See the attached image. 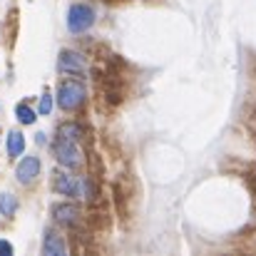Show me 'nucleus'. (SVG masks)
Instances as JSON below:
<instances>
[{
	"instance_id": "20e7f679",
	"label": "nucleus",
	"mask_w": 256,
	"mask_h": 256,
	"mask_svg": "<svg viewBox=\"0 0 256 256\" xmlns=\"http://www.w3.org/2000/svg\"><path fill=\"white\" fill-rule=\"evenodd\" d=\"M55 189L60 194H65V196H82L87 192L85 182L78 179V176H72V174H58L55 176Z\"/></svg>"
},
{
	"instance_id": "f257e3e1",
	"label": "nucleus",
	"mask_w": 256,
	"mask_h": 256,
	"mask_svg": "<svg viewBox=\"0 0 256 256\" xmlns=\"http://www.w3.org/2000/svg\"><path fill=\"white\" fill-rule=\"evenodd\" d=\"M82 102H85V85L82 82H78V80H62L58 85V104H60V110L72 112Z\"/></svg>"
},
{
	"instance_id": "f8f14e48",
	"label": "nucleus",
	"mask_w": 256,
	"mask_h": 256,
	"mask_svg": "<svg viewBox=\"0 0 256 256\" xmlns=\"http://www.w3.org/2000/svg\"><path fill=\"white\" fill-rule=\"evenodd\" d=\"M15 114H18V120H20L22 124H32V122H35V112H32L28 104H18V107H15Z\"/></svg>"
},
{
	"instance_id": "423d86ee",
	"label": "nucleus",
	"mask_w": 256,
	"mask_h": 256,
	"mask_svg": "<svg viewBox=\"0 0 256 256\" xmlns=\"http://www.w3.org/2000/svg\"><path fill=\"white\" fill-rule=\"evenodd\" d=\"M40 160L38 157H25L20 164H18V170H15V176H18V182L20 184H30L38 174H40Z\"/></svg>"
},
{
	"instance_id": "9d476101",
	"label": "nucleus",
	"mask_w": 256,
	"mask_h": 256,
	"mask_svg": "<svg viewBox=\"0 0 256 256\" xmlns=\"http://www.w3.org/2000/svg\"><path fill=\"white\" fill-rule=\"evenodd\" d=\"M18 209V199L12 194H0V214L2 216H12Z\"/></svg>"
},
{
	"instance_id": "f03ea898",
	"label": "nucleus",
	"mask_w": 256,
	"mask_h": 256,
	"mask_svg": "<svg viewBox=\"0 0 256 256\" xmlns=\"http://www.w3.org/2000/svg\"><path fill=\"white\" fill-rule=\"evenodd\" d=\"M94 25V10L85 5V2H75L72 8H70V12H68V28H70V32H75V35H80V32H85Z\"/></svg>"
},
{
	"instance_id": "4468645a",
	"label": "nucleus",
	"mask_w": 256,
	"mask_h": 256,
	"mask_svg": "<svg viewBox=\"0 0 256 256\" xmlns=\"http://www.w3.org/2000/svg\"><path fill=\"white\" fill-rule=\"evenodd\" d=\"M0 254H2V256H10V254H12V246H10L8 242H0Z\"/></svg>"
},
{
	"instance_id": "7ed1b4c3",
	"label": "nucleus",
	"mask_w": 256,
	"mask_h": 256,
	"mask_svg": "<svg viewBox=\"0 0 256 256\" xmlns=\"http://www.w3.org/2000/svg\"><path fill=\"white\" fill-rule=\"evenodd\" d=\"M52 154L60 164L65 167H80L82 157H80V150L72 140H65V137H58V142L52 144Z\"/></svg>"
},
{
	"instance_id": "1a4fd4ad",
	"label": "nucleus",
	"mask_w": 256,
	"mask_h": 256,
	"mask_svg": "<svg viewBox=\"0 0 256 256\" xmlns=\"http://www.w3.org/2000/svg\"><path fill=\"white\" fill-rule=\"evenodd\" d=\"M25 150V137L20 132H10L8 134V154L10 157H20Z\"/></svg>"
},
{
	"instance_id": "39448f33",
	"label": "nucleus",
	"mask_w": 256,
	"mask_h": 256,
	"mask_svg": "<svg viewBox=\"0 0 256 256\" xmlns=\"http://www.w3.org/2000/svg\"><path fill=\"white\" fill-rule=\"evenodd\" d=\"M52 216H55L58 224L72 226V224L80 222L82 214H80V206H75V204H58V206H52Z\"/></svg>"
},
{
	"instance_id": "6e6552de",
	"label": "nucleus",
	"mask_w": 256,
	"mask_h": 256,
	"mask_svg": "<svg viewBox=\"0 0 256 256\" xmlns=\"http://www.w3.org/2000/svg\"><path fill=\"white\" fill-rule=\"evenodd\" d=\"M42 254L45 256H62L65 254V244H62V239H60L55 232H48V234H45Z\"/></svg>"
},
{
	"instance_id": "9b49d317",
	"label": "nucleus",
	"mask_w": 256,
	"mask_h": 256,
	"mask_svg": "<svg viewBox=\"0 0 256 256\" xmlns=\"http://www.w3.org/2000/svg\"><path fill=\"white\" fill-rule=\"evenodd\" d=\"M58 134H60V137H65V140H72V142H78V140H80V134H82V130H80V124L70 122V124H62V127L58 130Z\"/></svg>"
},
{
	"instance_id": "0eeeda50",
	"label": "nucleus",
	"mask_w": 256,
	"mask_h": 256,
	"mask_svg": "<svg viewBox=\"0 0 256 256\" xmlns=\"http://www.w3.org/2000/svg\"><path fill=\"white\" fill-rule=\"evenodd\" d=\"M58 68L62 72H82L85 70V60L80 52H72V50H62L60 52V60H58Z\"/></svg>"
},
{
	"instance_id": "ddd939ff",
	"label": "nucleus",
	"mask_w": 256,
	"mask_h": 256,
	"mask_svg": "<svg viewBox=\"0 0 256 256\" xmlns=\"http://www.w3.org/2000/svg\"><path fill=\"white\" fill-rule=\"evenodd\" d=\"M50 110H52V97L45 92V94L40 97V114H50Z\"/></svg>"
}]
</instances>
